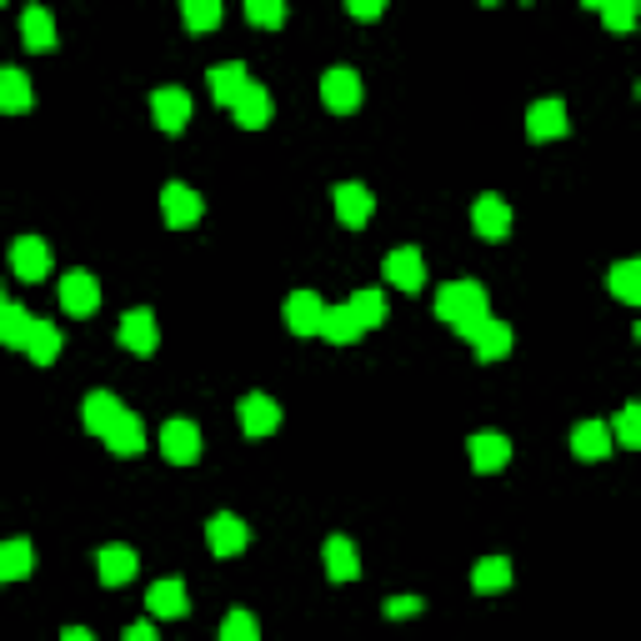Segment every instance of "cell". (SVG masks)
Listing matches in <instances>:
<instances>
[{"label": "cell", "mask_w": 641, "mask_h": 641, "mask_svg": "<svg viewBox=\"0 0 641 641\" xmlns=\"http://www.w3.org/2000/svg\"><path fill=\"white\" fill-rule=\"evenodd\" d=\"M275 426H281V401L251 392L246 401H241V432H246L251 441H261V436H271Z\"/></svg>", "instance_id": "5bb4252c"}, {"label": "cell", "mask_w": 641, "mask_h": 641, "mask_svg": "<svg viewBox=\"0 0 641 641\" xmlns=\"http://www.w3.org/2000/svg\"><path fill=\"white\" fill-rule=\"evenodd\" d=\"M612 426H606V421H581V426H576L572 432V451L581 461H606L612 457Z\"/></svg>", "instance_id": "603a6c76"}, {"label": "cell", "mask_w": 641, "mask_h": 641, "mask_svg": "<svg viewBox=\"0 0 641 641\" xmlns=\"http://www.w3.org/2000/svg\"><path fill=\"white\" fill-rule=\"evenodd\" d=\"M361 76H356L351 66H331L326 76H321V101H326V111H336V116H351V111H361Z\"/></svg>", "instance_id": "3957f363"}, {"label": "cell", "mask_w": 641, "mask_h": 641, "mask_svg": "<svg viewBox=\"0 0 641 641\" xmlns=\"http://www.w3.org/2000/svg\"><path fill=\"white\" fill-rule=\"evenodd\" d=\"M206 541H210V551L216 556H241L246 551V541H251V526L241 522L236 511H216L206 522Z\"/></svg>", "instance_id": "8992f818"}, {"label": "cell", "mask_w": 641, "mask_h": 641, "mask_svg": "<svg viewBox=\"0 0 641 641\" xmlns=\"http://www.w3.org/2000/svg\"><path fill=\"white\" fill-rule=\"evenodd\" d=\"M346 11H351L356 21H376V15L386 11V0H346Z\"/></svg>", "instance_id": "ab89813d"}, {"label": "cell", "mask_w": 641, "mask_h": 641, "mask_svg": "<svg viewBox=\"0 0 641 641\" xmlns=\"http://www.w3.org/2000/svg\"><path fill=\"white\" fill-rule=\"evenodd\" d=\"M256 637H261V627H256L251 612H231L221 621V641H256Z\"/></svg>", "instance_id": "f35d334b"}, {"label": "cell", "mask_w": 641, "mask_h": 641, "mask_svg": "<svg viewBox=\"0 0 641 641\" xmlns=\"http://www.w3.org/2000/svg\"><path fill=\"white\" fill-rule=\"evenodd\" d=\"M120 411H126V406H120L111 392H91L86 401H80V426H86L91 436H105L120 421Z\"/></svg>", "instance_id": "7402d4cb"}, {"label": "cell", "mask_w": 641, "mask_h": 641, "mask_svg": "<svg viewBox=\"0 0 641 641\" xmlns=\"http://www.w3.org/2000/svg\"><path fill=\"white\" fill-rule=\"evenodd\" d=\"M181 21L191 36H206L221 26V0H181Z\"/></svg>", "instance_id": "d6a6232c"}, {"label": "cell", "mask_w": 641, "mask_h": 641, "mask_svg": "<svg viewBox=\"0 0 641 641\" xmlns=\"http://www.w3.org/2000/svg\"><path fill=\"white\" fill-rule=\"evenodd\" d=\"M381 275H386L396 291H406V296H411V291H421V281H426V261H421L416 246H401V251H392V256H386Z\"/></svg>", "instance_id": "7c38bea8"}, {"label": "cell", "mask_w": 641, "mask_h": 641, "mask_svg": "<svg viewBox=\"0 0 641 641\" xmlns=\"http://www.w3.org/2000/svg\"><path fill=\"white\" fill-rule=\"evenodd\" d=\"M116 336H120V346H126V351H136V356H151L161 346V326H156V316L145 311V306H136V311L120 316Z\"/></svg>", "instance_id": "52a82bcc"}, {"label": "cell", "mask_w": 641, "mask_h": 641, "mask_svg": "<svg viewBox=\"0 0 641 641\" xmlns=\"http://www.w3.org/2000/svg\"><path fill=\"white\" fill-rule=\"evenodd\" d=\"M30 562H36V551H30L26 537L0 541V581H21V576H30Z\"/></svg>", "instance_id": "4dcf8cb0"}, {"label": "cell", "mask_w": 641, "mask_h": 641, "mask_svg": "<svg viewBox=\"0 0 641 641\" xmlns=\"http://www.w3.org/2000/svg\"><path fill=\"white\" fill-rule=\"evenodd\" d=\"M612 296L637 306L641 302V261H616L612 266Z\"/></svg>", "instance_id": "836d02e7"}, {"label": "cell", "mask_w": 641, "mask_h": 641, "mask_svg": "<svg viewBox=\"0 0 641 641\" xmlns=\"http://www.w3.org/2000/svg\"><path fill=\"white\" fill-rule=\"evenodd\" d=\"M381 612H386V616H416L421 612V597H392Z\"/></svg>", "instance_id": "60d3db41"}, {"label": "cell", "mask_w": 641, "mask_h": 641, "mask_svg": "<svg viewBox=\"0 0 641 641\" xmlns=\"http://www.w3.org/2000/svg\"><path fill=\"white\" fill-rule=\"evenodd\" d=\"M472 226H476V236H482V241H501L511 231V206L501 196H476Z\"/></svg>", "instance_id": "d6986e66"}, {"label": "cell", "mask_w": 641, "mask_h": 641, "mask_svg": "<svg viewBox=\"0 0 641 641\" xmlns=\"http://www.w3.org/2000/svg\"><path fill=\"white\" fill-rule=\"evenodd\" d=\"M206 80H210V101L226 105V111H231V105L246 95V86H251V76H246V66H241V61H221V66H210Z\"/></svg>", "instance_id": "9a60e30c"}, {"label": "cell", "mask_w": 641, "mask_h": 641, "mask_svg": "<svg viewBox=\"0 0 641 641\" xmlns=\"http://www.w3.org/2000/svg\"><path fill=\"white\" fill-rule=\"evenodd\" d=\"M30 321L36 316L26 311V306H15V302H0V346H26V331H30Z\"/></svg>", "instance_id": "1f68e13d"}, {"label": "cell", "mask_w": 641, "mask_h": 641, "mask_svg": "<svg viewBox=\"0 0 641 641\" xmlns=\"http://www.w3.org/2000/svg\"><path fill=\"white\" fill-rule=\"evenodd\" d=\"M466 457H472L476 472H501L511 461V441L501 432H476L472 441H466Z\"/></svg>", "instance_id": "ffe728a7"}, {"label": "cell", "mask_w": 641, "mask_h": 641, "mask_svg": "<svg viewBox=\"0 0 641 641\" xmlns=\"http://www.w3.org/2000/svg\"><path fill=\"white\" fill-rule=\"evenodd\" d=\"M491 311V296H486L482 281H451V286H441V296H436V316L441 321H466V316H482Z\"/></svg>", "instance_id": "7a4b0ae2"}, {"label": "cell", "mask_w": 641, "mask_h": 641, "mask_svg": "<svg viewBox=\"0 0 641 641\" xmlns=\"http://www.w3.org/2000/svg\"><path fill=\"white\" fill-rule=\"evenodd\" d=\"M566 131H572V120H566V105L556 95H547V101H537L526 111V136L531 141H562Z\"/></svg>", "instance_id": "9c48e42d"}, {"label": "cell", "mask_w": 641, "mask_h": 641, "mask_svg": "<svg viewBox=\"0 0 641 641\" xmlns=\"http://www.w3.org/2000/svg\"><path fill=\"white\" fill-rule=\"evenodd\" d=\"M612 441H616V446H627V451H637V446H641V406H637V401H627L621 411H616Z\"/></svg>", "instance_id": "e575fe53"}, {"label": "cell", "mask_w": 641, "mask_h": 641, "mask_svg": "<svg viewBox=\"0 0 641 641\" xmlns=\"http://www.w3.org/2000/svg\"><path fill=\"white\" fill-rule=\"evenodd\" d=\"M361 321H356L351 306H326V316H321V336L331 341V346H351V341H361Z\"/></svg>", "instance_id": "484cf974"}, {"label": "cell", "mask_w": 641, "mask_h": 641, "mask_svg": "<svg viewBox=\"0 0 641 641\" xmlns=\"http://www.w3.org/2000/svg\"><path fill=\"white\" fill-rule=\"evenodd\" d=\"M161 216H166L170 231H185V226H196L201 216H206V201H201L191 185L166 181L161 185Z\"/></svg>", "instance_id": "277c9868"}, {"label": "cell", "mask_w": 641, "mask_h": 641, "mask_svg": "<svg viewBox=\"0 0 641 641\" xmlns=\"http://www.w3.org/2000/svg\"><path fill=\"white\" fill-rule=\"evenodd\" d=\"M356 311V321H361V326H381V321H386V296H381V291H356L351 302H346Z\"/></svg>", "instance_id": "8d00e7d4"}, {"label": "cell", "mask_w": 641, "mask_h": 641, "mask_svg": "<svg viewBox=\"0 0 641 641\" xmlns=\"http://www.w3.org/2000/svg\"><path fill=\"white\" fill-rule=\"evenodd\" d=\"M101 306V281L91 271H70L61 281V311L66 316H91Z\"/></svg>", "instance_id": "4fadbf2b"}, {"label": "cell", "mask_w": 641, "mask_h": 641, "mask_svg": "<svg viewBox=\"0 0 641 641\" xmlns=\"http://www.w3.org/2000/svg\"><path fill=\"white\" fill-rule=\"evenodd\" d=\"M136 572H141V562H136L131 547H101V556H95V576H101V587H126Z\"/></svg>", "instance_id": "44dd1931"}, {"label": "cell", "mask_w": 641, "mask_h": 641, "mask_svg": "<svg viewBox=\"0 0 641 641\" xmlns=\"http://www.w3.org/2000/svg\"><path fill=\"white\" fill-rule=\"evenodd\" d=\"M0 302H5V296H0Z\"/></svg>", "instance_id": "f6af8a7d"}, {"label": "cell", "mask_w": 641, "mask_h": 641, "mask_svg": "<svg viewBox=\"0 0 641 641\" xmlns=\"http://www.w3.org/2000/svg\"><path fill=\"white\" fill-rule=\"evenodd\" d=\"M101 441L111 446L116 457H141V451H145V426H141V416H136V411H120V421L101 436Z\"/></svg>", "instance_id": "d4e9b609"}, {"label": "cell", "mask_w": 641, "mask_h": 641, "mask_svg": "<svg viewBox=\"0 0 641 641\" xmlns=\"http://www.w3.org/2000/svg\"><path fill=\"white\" fill-rule=\"evenodd\" d=\"M231 116H236L241 131H261L266 120H271V95H266L261 86H246V95L231 105Z\"/></svg>", "instance_id": "4316f807"}, {"label": "cell", "mask_w": 641, "mask_h": 641, "mask_svg": "<svg viewBox=\"0 0 641 641\" xmlns=\"http://www.w3.org/2000/svg\"><path fill=\"white\" fill-rule=\"evenodd\" d=\"M321 562H326V576H331V581H356V576H361L356 547H351L346 537H331L326 551H321Z\"/></svg>", "instance_id": "f1b7e54d"}, {"label": "cell", "mask_w": 641, "mask_h": 641, "mask_svg": "<svg viewBox=\"0 0 641 641\" xmlns=\"http://www.w3.org/2000/svg\"><path fill=\"white\" fill-rule=\"evenodd\" d=\"M21 46H26V51H55V15L46 11V5H26V11H21Z\"/></svg>", "instance_id": "e0dca14e"}, {"label": "cell", "mask_w": 641, "mask_h": 641, "mask_svg": "<svg viewBox=\"0 0 641 641\" xmlns=\"http://www.w3.org/2000/svg\"><path fill=\"white\" fill-rule=\"evenodd\" d=\"M145 612L161 616V621H176V616H185V612H191V602H185V581H176V576L156 581V587L145 591Z\"/></svg>", "instance_id": "ac0fdd59"}, {"label": "cell", "mask_w": 641, "mask_h": 641, "mask_svg": "<svg viewBox=\"0 0 641 641\" xmlns=\"http://www.w3.org/2000/svg\"><path fill=\"white\" fill-rule=\"evenodd\" d=\"M321 316H326V302L316 291H291L286 302V326L296 336H321Z\"/></svg>", "instance_id": "2e32d148"}, {"label": "cell", "mask_w": 641, "mask_h": 641, "mask_svg": "<svg viewBox=\"0 0 641 641\" xmlns=\"http://www.w3.org/2000/svg\"><path fill=\"white\" fill-rule=\"evenodd\" d=\"M457 336L472 341L476 361H501V356L511 351V326H507V321H491V311L457 321Z\"/></svg>", "instance_id": "6da1fadb"}, {"label": "cell", "mask_w": 641, "mask_h": 641, "mask_svg": "<svg viewBox=\"0 0 641 641\" xmlns=\"http://www.w3.org/2000/svg\"><path fill=\"white\" fill-rule=\"evenodd\" d=\"M61 637H66V641H91V631H86V627H66Z\"/></svg>", "instance_id": "7bdbcfd3"}, {"label": "cell", "mask_w": 641, "mask_h": 641, "mask_svg": "<svg viewBox=\"0 0 641 641\" xmlns=\"http://www.w3.org/2000/svg\"><path fill=\"white\" fill-rule=\"evenodd\" d=\"M11 266H15V275L26 281V286H40L46 275H51V246L40 236H21L11 246Z\"/></svg>", "instance_id": "ba28073f"}, {"label": "cell", "mask_w": 641, "mask_h": 641, "mask_svg": "<svg viewBox=\"0 0 641 641\" xmlns=\"http://www.w3.org/2000/svg\"><path fill=\"white\" fill-rule=\"evenodd\" d=\"M151 116H156V126L166 136H181L185 120H191V95H185L181 86H166V91L151 95Z\"/></svg>", "instance_id": "8fae6325"}, {"label": "cell", "mask_w": 641, "mask_h": 641, "mask_svg": "<svg viewBox=\"0 0 641 641\" xmlns=\"http://www.w3.org/2000/svg\"><path fill=\"white\" fill-rule=\"evenodd\" d=\"M597 11H602L606 30H616V36H621V30H631V26H637V11H641V0H602V5H597Z\"/></svg>", "instance_id": "74e56055"}, {"label": "cell", "mask_w": 641, "mask_h": 641, "mask_svg": "<svg viewBox=\"0 0 641 641\" xmlns=\"http://www.w3.org/2000/svg\"><path fill=\"white\" fill-rule=\"evenodd\" d=\"M126 637H131V641H151V637H156V627H151V621H136V627H126Z\"/></svg>", "instance_id": "b9f144b4"}, {"label": "cell", "mask_w": 641, "mask_h": 641, "mask_svg": "<svg viewBox=\"0 0 641 641\" xmlns=\"http://www.w3.org/2000/svg\"><path fill=\"white\" fill-rule=\"evenodd\" d=\"M161 457L176 461V466L201 461V426H196V421H185V416L166 421V426H161Z\"/></svg>", "instance_id": "5b68a950"}, {"label": "cell", "mask_w": 641, "mask_h": 641, "mask_svg": "<svg viewBox=\"0 0 641 641\" xmlns=\"http://www.w3.org/2000/svg\"><path fill=\"white\" fill-rule=\"evenodd\" d=\"M371 210H376V196H371L361 181H341V185H336V221H341V226L361 231V226L371 221Z\"/></svg>", "instance_id": "30bf717a"}, {"label": "cell", "mask_w": 641, "mask_h": 641, "mask_svg": "<svg viewBox=\"0 0 641 641\" xmlns=\"http://www.w3.org/2000/svg\"><path fill=\"white\" fill-rule=\"evenodd\" d=\"M21 351L36 361V367H51L55 356H61V331L51 326V321H30V331H26V346Z\"/></svg>", "instance_id": "83f0119b"}, {"label": "cell", "mask_w": 641, "mask_h": 641, "mask_svg": "<svg viewBox=\"0 0 641 641\" xmlns=\"http://www.w3.org/2000/svg\"><path fill=\"white\" fill-rule=\"evenodd\" d=\"M581 5H587V11H597V5H602V0H581Z\"/></svg>", "instance_id": "ee69618b"}, {"label": "cell", "mask_w": 641, "mask_h": 641, "mask_svg": "<svg viewBox=\"0 0 641 641\" xmlns=\"http://www.w3.org/2000/svg\"><path fill=\"white\" fill-rule=\"evenodd\" d=\"M286 0H246V21L251 26H261V30H281L286 26Z\"/></svg>", "instance_id": "d590c367"}, {"label": "cell", "mask_w": 641, "mask_h": 641, "mask_svg": "<svg viewBox=\"0 0 641 641\" xmlns=\"http://www.w3.org/2000/svg\"><path fill=\"white\" fill-rule=\"evenodd\" d=\"M30 101H36V91H30L26 70L0 66V116H21V111H30Z\"/></svg>", "instance_id": "cb8c5ba5"}, {"label": "cell", "mask_w": 641, "mask_h": 641, "mask_svg": "<svg viewBox=\"0 0 641 641\" xmlns=\"http://www.w3.org/2000/svg\"><path fill=\"white\" fill-rule=\"evenodd\" d=\"M486 5H491V0H486Z\"/></svg>", "instance_id": "bcb514c9"}, {"label": "cell", "mask_w": 641, "mask_h": 641, "mask_svg": "<svg viewBox=\"0 0 641 641\" xmlns=\"http://www.w3.org/2000/svg\"><path fill=\"white\" fill-rule=\"evenodd\" d=\"M511 587V562L507 556H482L472 566V591L476 597H491V591H507Z\"/></svg>", "instance_id": "f546056e"}]
</instances>
